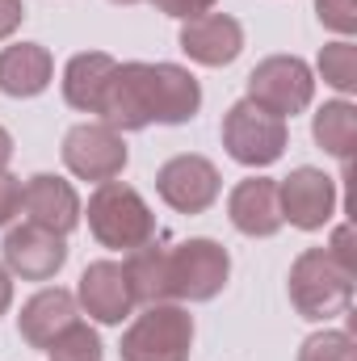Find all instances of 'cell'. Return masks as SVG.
Returning <instances> with one entry per match:
<instances>
[{
  "instance_id": "1",
  "label": "cell",
  "mask_w": 357,
  "mask_h": 361,
  "mask_svg": "<svg viewBox=\"0 0 357 361\" xmlns=\"http://www.w3.org/2000/svg\"><path fill=\"white\" fill-rule=\"evenodd\" d=\"M89 231L101 248H118V252H135L143 244L156 240V214L143 202L139 189L122 185V180H101L89 193Z\"/></svg>"
},
{
  "instance_id": "2",
  "label": "cell",
  "mask_w": 357,
  "mask_h": 361,
  "mask_svg": "<svg viewBox=\"0 0 357 361\" xmlns=\"http://www.w3.org/2000/svg\"><path fill=\"white\" fill-rule=\"evenodd\" d=\"M286 290L303 319H332V315H345L353 302V273L337 265L328 248H307L294 257Z\"/></svg>"
},
{
  "instance_id": "3",
  "label": "cell",
  "mask_w": 357,
  "mask_h": 361,
  "mask_svg": "<svg viewBox=\"0 0 357 361\" xmlns=\"http://www.w3.org/2000/svg\"><path fill=\"white\" fill-rule=\"evenodd\" d=\"M193 349V315L177 302H152L122 332V361H189Z\"/></svg>"
},
{
  "instance_id": "4",
  "label": "cell",
  "mask_w": 357,
  "mask_h": 361,
  "mask_svg": "<svg viewBox=\"0 0 357 361\" xmlns=\"http://www.w3.org/2000/svg\"><path fill=\"white\" fill-rule=\"evenodd\" d=\"M290 143V130H286V118H273L261 105H253L248 97L236 101L227 114H223V147L236 164L244 169H265L273 160H282Z\"/></svg>"
},
{
  "instance_id": "5",
  "label": "cell",
  "mask_w": 357,
  "mask_h": 361,
  "mask_svg": "<svg viewBox=\"0 0 357 361\" xmlns=\"http://www.w3.org/2000/svg\"><path fill=\"white\" fill-rule=\"evenodd\" d=\"M231 277V257L223 244L198 235V240H181L169 248V286L173 298L185 302H210Z\"/></svg>"
},
{
  "instance_id": "6",
  "label": "cell",
  "mask_w": 357,
  "mask_h": 361,
  "mask_svg": "<svg viewBox=\"0 0 357 361\" xmlns=\"http://www.w3.org/2000/svg\"><path fill=\"white\" fill-rule=\"evenodd\" d=\"M315 76L298 55H269L248 72V101L273 118H294L311 105Z\"/></svg>"
},
{
  "instance_id": "7",
  "label": "cell",
  "mask_w": 357,
  "mask_h": 361,
  "mask_svg": "<svg viewBox=\"0 0 357 361\" xmlns=\"http://www.w3.org/2000/svg\"><path fill=\"white\" fill-rule=\"evenodd\" d=\"M63 164L80 180H118L126 169V143L122 130L105 122H80L63 135Z\"/></svg>"
},
{
  "instance_id": "8",
  "label": "cell",
  "mask_w": 357,
  "mask_h": 361,
  "mask_svg": "<svg viewBox=\"0 0 357 361\" xmlns=\"http://www.w3.org/2000/svg\"><path fill=\"white\" fill-rule=\"evenodd\" d=\"M97 118L114 130H143L156 122L152 109V63H118L105 80Z\"/></svg>"
},
{
  "instance_id": "9",
  "label": "cell",
  "mask_w": 357,
  "mask_h": 361,
  "mask_svg": "<svg viewBox=\"0 0 357 361\" xmlns=\"http://www.w3.org/2000/svg\"><path fill=\"white\" fill-rule=\"evenodd\" d=\"M223 180L219 169L206 160V156H173L160 164L156 173V193L164 206H173L177 214H202L214 206Z\"/></svg>"
},
{
  "instance_id": "10",
  "label": "cell",
  "mask_w": 357,
  "mask_h": 361,
  "mask_svg": "<svg viewBox=\"0 0 357 361\" xmlns=\"http://www.w3.org/2000/svg\"><path fill=\"white\" fill-rule=\"evenodd\" d=\"M277 206H282V223L298 231H320L337 214V180L320 169H294L277 185Z\"/></svg>"
},
{
  "instance_id": "11",
  "label": "cell",
  "mask_w": 357,
  "mask_h": 361,
  "mask_svg": "<svg viewBox=\"0 0 357 361\" xmlns=\"http://www.w3.org/2000/svg\"><path fill=\"white\" fill-rule=\"evenodd\" d=\"M0 252H4V269L13 277H21V281H51L55 273L68 265L63 235H55L47 227H34V223L8 227Z\"/></svg>"
},
{
  "instance_id": "12",
  "label": "cell",
  "mask_w": 357,
  "mask_h": 361,
  "mask_svg": "<svg viewBox=\"0 0 357 361\" xmlns=\"http://www.w3.org/2000/svg\"><path fill=\"white\" fill-rule=\"evenodd\" d=\"M181 51L202 68H227L244 51V25L231 13H202L181 21Z\"/></svg>"
},
{
  "instance_id": "13",
  "label": "cell",
  "mask_w": 357,
  "mask_h": 361,
  "mask_svg": "<svg viewBox=\"0 0 357 361\" xmlns=\"http://www.w3.org/2000/svg\"><path fill=\"white\" fill-rule=\"evenodd\" d=\"M21 210L34 227H47L55 235H68L76 231L85 206H80V193L72 189V180L51 177V173H38V177L25 180V193H21Z\"/></svg>"
},
{
  "instance_id": "14",
  "label": "cell",
  "mask_w": 357,
  "mask_h": 361,
  "mask_svg": "<svg viewBox=\"0 0 357 361\" xmlns=\"http://www.w3.org/2000/svg\"><path fill=\"white\" fill-rule=\"evenodd\" d=\"M76 302L89 311L97 324H122V319H131V311L139 307V302H135V290H131V281H126V269H122L118 261H92L89 269L80 273Z\"/></svg>"
},
{
  "instance_id": "15",
  "label": "cell",
  "mask_w": 357,
  "mask_h": 361,
  "mask_svg": "<svg viewBox=\"0 0 357 361\" xmlns=\"http://www.w3.org/2000/svg\"><path fill=\"white\" fill-rule=\"evenodd\" d=\"M227 219L240 235L269 240L282 231V206H277V180L244 177L227 193Z\"/></svg>"
},
{
  "instance_id": "16",
  "label": "cell",
  "mask_w": 357,
  "mask_h": 361,
  "mask_svg": "<svg viewBox=\"0 0 357 361\" xmlns=\"http://www.w3.org/2000/svg\"><path fill=\"white\" fill-rule=\"evenodd\" d=\"M51 76H55V59L42 42H13L0 51V92L4 97H38V92L51 89Z\"/></svg>"
},
{
  "instance_id": "17",
  "label": "cell",
  "mask_w": 357,
  "mask_h": 361,
  "mask_svg": "<svg viewBox=\"0 0 357 361\" xmlns=\"http://www.w3.org/2000/svg\"><path fill=\"white\" fill-rule=\"evenodd\" d=\"M68 324H76V294L63 290V286H51V290H38L21 315H17V332L30 349H47Z\"/></svg>"
},
{
  "instance_id": "18",
  "label": "cell",
  "mask_w": 357,
  "mask_h": 361,
  "mask_svg": "<svg viewBox=\"0 0 357 361\" xmlns=\"http://www.w3.org/2000/svg\"><path fill=\"white\" fill-rule=\"evenodd\" d=\"M152 109L160 126H181L202 109V89L181 63H152Z\"/></svg>"
},
{
  "instance_id": "19",
  "label": "cell",
  "mask_w": 357,
  "mask_h": 361,
  "mask_svg": "<svg viewBox=\"0 0 357 361\" xmlns=\"http://www.w3.org/2000/svg\"><path fill=\"white\" fill-rule=\"evenodd\" d=\"M118 59L105 55V51H80L68 59L63 68V101L80 114H97L101 105V92H105V80L114 76Z\"/></svg>"
},
{
  "instance_id": "20",
  "label": "cell",
  "mask_w": 357,
  "mask_h": 361,
  "mask_svg": "<svg viewBox=\"0 0 357 361\" xmlns=\"http://www.w3.org/2000/svg\"><path fill=\"white\" fill-rule=\"evenodd\" d=\"M122 269H126V281L135 290V302L152 307V302H169L173 298V286H169V248L143 244V248L126 252Z\"/></svg>"
},
{
  "instance_id": "21",
  "label": "cell",
  "mask_w": 357,
  "mask_h": 361,
  "mask_svg": "<svg viewBox=\"0 0 357 361\" xmlns=\"http://www.w3.org/2000/svg\"><path fill=\"white\" fill-rule=\"evenodd\" d=\"M311 135H315V143L328 156H337V160L349 164L353 143H357V105L353 101H324L320 114H315V122H311Z\"/></svg>"
},
{
  "instance_id": "22",
  "label": "cell",
  "mask_w": 357,
  "mask_h": 361,
  "mask_svg": "<svg viewBox=\"0 0 357 361\" xmlns=\"http://www.w3.org/2000/svg\"><path fill=\"white\" fill-rule=\"evenodd\" d=\"M320 76H324V85H332L337 92L357 89V47L349 38L328 42V47L320 51Z\"/></svg>"
},
{
  "instance_id": "23",
  "label": "cell",
  "mask_w": 357,
  "mask_h": 361,
  "mask_svg": "<svg viewBox=\"0 0 357 361\" xmlns=\"http://www.w3.org/2000/svg\"><path fill=\"white\" fill-rule=\"evenodd\" d=\"M51 361H101V336L92 332L89 324H68L51 345H47Z\"/></svg>"
},
{
  "instance_id": "24",
  "label": "cell",
  "mask_w": 357,
  "mask_h": 361,
  "mask_svg": "<svg viewBox=\"0 0 357 361\" xmlns=\"http://www.w3.org/2000/svg\"><path fill=\"white\" fill-rule=\"evenodd\" d=\"M298 361H357L353 336L349 332H337V328H324V332H315V336L303 341Z\"/></svg>"
},
{
  "instance_id": "25",
  "label": "cell",
  "mask_w": 357,
  "mask_h": 361,
  "mask_svg": "<svg viewBox=\"0 0 357 361\" xmlns=\"http://www.w3.org/2000/svg\"><path fill=\"white\" fill-rule=\"evenodd\" d=\"M315 13H320V21H324L332 34H341V38H349L357 30L353 0H315Z\"/></svg>"
},
{
  "instance_id": "26",
  "label": "cell",
  "mask_w": 357,
  "mask_h": 361,
  "mask_svg": "<svg viewBox=\"0 0 357 361\" xmlns=\"http://www.w3.org/2000/svg\"><path fill=\"white\" fill-rule=\"evenodd\" d=\"M21 193H25L21 177H13V173L4 169V173H0V227H8V223L21 214Z\"/></svg>"
},
{
  "instance_id": "27",
  "label": "cell",
  "mask_w": 357,
  "mask_h": 361,
  "mask_svg": "<svg viewBox=\"0 0 357 361\" xmlns=\"http://www.w3.org/2000/svg\"><path fill=\"white\" fill-rule=\"evenodd\" d=\"M328 257H332L337 265H345L349 273H357V261H353V231H349V227H337V231H332V240H328Z\"/></svg>"
},
{
  "instance_id": "28",
  "label": "cell",
  "mask_w": 357,
  "mask_h": 361,
  "mask_svg": "<svg viewBox=\"0 0 357 361\" xmlns=\"http://www.w3.org/2000/svg\"><path fill=\"white\" fill-rule=\"evenodd\" d=\"M160 13H169V17H181V21H189V17H202V13H210L214 8V0H152Z\"/></svg>"
},
{
  "instance_id": "29",
  "label": "cell",
  "mask_w": 357,
  "mask_h": 361,
  "mask_svg": "<svg viewBox=\"0 0 357 361\" xmlns=\"http://www.w3.org/2000/svg\"><path fill=\"white\" fill-rule=\"evenodd\" d=\"M25 21V4L21 0H0V42L8 34H17V25Z\"/></svg>"
},
{
  "instance_id": "30",
  "label": "cell",
  "mask_w": 357,
  "mask_h": 361,
  "mask_svg": "<svg viewBox=\"0 0 357 361\" xmlns=\"http://www.w3.org/2000/svg\"><path fill=\"white\" fill-rule=\"evenodd\" d=\"M8 307H13V273L0 265V315H4Z\"/></svg>"
},
{
  "instance_id": "31",
  "label": "cell",
  "mask_w": 357,
  "mask_h": 361,
  "mask_svg": "<svg viewBox=\"0 0 357 361\" xmlns=\"http://www.w3.org/2000/svg\"><path fill=\"white\" fill-rule=\"evenodd\" d=\"M8 160H13V135L0 126V173L8 169Z\"/></svg>"
},
{
  "instance_id": "32",
  "label": "cell",
  "mask_w": 357,
  "mask_h": 361,
  "mask_svg": "<svg viewBox=\"0 0 357 361\" xmlns=\"http://www.w3.org/2000/svg\"><path fill=\"white\" fill-rule=\"evenodd\" d=\"M114 4H139V0H114Z\"/></svg>"
}]
</instances>
